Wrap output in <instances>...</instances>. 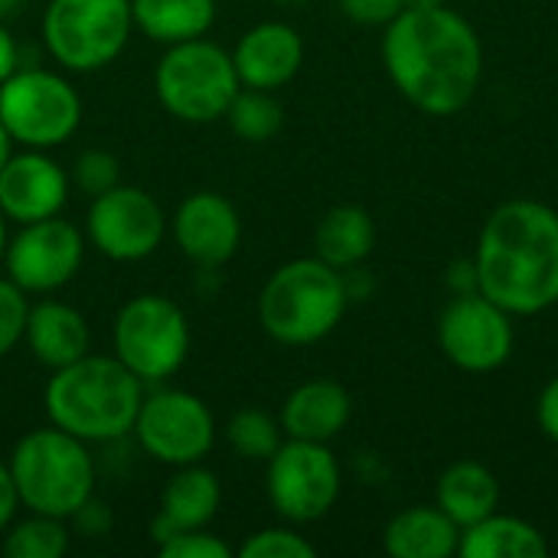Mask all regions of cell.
I'll return each mask as SVG.
<instances>
[{
	"label": "cell",
	"mask_w": 558,
	"mask_h": 558,
	"mask_svg": "<svg viewBox=\"0 0 558 558\" xmlns=\"http://www.w3.org/2000/svg\"><path fill=\"white\" fill-rule=\"evenodd\" d=\"M173 239L180 252L199 268L226 265L242 242V219L232 199L213 190H199L186 196L173 213Z\"/></svg>",
	"instance_id": "cell-15"
},
{
	"label": "cell",
	"mask_w": 558,
	"mask_h": 558,
	"mask_svg": "<svg viewBox=\"0 0 558 558\" xmlns=\"http://www.w3.org/2000/svg\"><path fill=\"white\" fill-rule=\"evenodd\" d=\"M513 314L481 291L454 294L438 317V347L451 366L471 376L497 373L517 347Z\"/></svg>",
	"instance_id": "cell-11"
},
{
	"label": "cell",
	"mask_w": 558,
	"mask_h": 558,
	"mask_svg": "<svg viewBox=\"0 0 558 558\" xmlns=\"http://www.w3.org/2000/svg\"><path fill=\"white\" fill-rule=\"evenodd\" d=\"M157 549H160V556L163 558H229L232 556V549H229L219 536L206 533V526H203V530L177 533V536L163 539Z\"/></svg>",
	"instance_id": "cell-32"
},
{
	"label": "cell",
	"mask_w": 558,
	"mask_h": 558,
	"mask_svg": "<svg viewBox=\"0 0 558 558\" xmlns=\"http://www.w3.org/2000/svg\"><path fill=\"white\" fill-rule=\"evenodd\" d=\"M383 65L396 92L422 114H461L484 82V43L468 16L441 7H405L383 26Z\"/></svg>",
	"instance_id": "cell-1"
},
{
	"label": "cell",
	"mask_w": 558,
	"mask_h": 558,
	"mask_svg": "<svg viewBox=\"0 0 558 558\" xmlns=\"http://www.w3.org/2000/svg\"><path fill=\"white\" fill-rule=\"evenodd\" d=\"M347 304L350 288L343 271L311 255L271 271L258 294V320L275 343L311 347L340 327Z\"/></svg>",
	"instance_id": "cell-4"
},
{
	"label": "cell",
	"mask_w": 558,
	"mask_h": 558,
	"mask_svg": "<svg viewBox=\"0 0 558 558\" xmlns=\"http://www.w3.org/2000/svg\"><path fill=\"white\" fill-rule=\"evenodd\" d=\"M20 3H23V0H0V20L13 16V13L20 10Z\"/></svg>",
	"instance_id": "cell-39"
},
{
	"label": "cell",
	"mask_w": 558,
	"mask_h": 558,
	"mask_svg": "<svg viewBox=\"0 0 558 558\" xmlns=\"http://www.w3.org/2000/svg\"><path fill=\"white\" fill-rule=\"evenodd\" d=\"M154 85L160 105L186 124H209L226 118L232 98L242 88L232 52L209 43L206 36L167 46L163 59L157 62Z\"/></svg>",
	"instance_id": "cell-6"
},
{
	"label": "cell",
	"mask_w": 558,
	"mask_h": 558,
	"mask_svg": "<svg viewBox=\"0 0 558 558\" xmlns=\"http://www.w3.org/2000/svg\"><path fill=\"white\" fill-rule=\"evenodd\" d=\"M16 62H20L16 39H13V33L3 26V20H0V82L10 78V75L16 72Z\"/></svg>",
	"instance_id": "cell-37"
},
{
	"label": "cell",
	"mask_w": 558,
	"mask_h": 558,
	"mask_svg": "<svg viewBox=\"0 0 558 558\" xmlns=\"http://www.w3.org/2000/svg\"><path fill=\"white\" fill-rule=\"evenodd\" d=\"M134 438L160 464H199L213 451L216 418L199 396L183 389H157L150 396L144 392Z\"/></svg>",
	"instance_id": "cell-12"
},
{
	"label": "cell",
	"mask_w": 558,
	"mask_h": 558,
	"mask_svg": "<svg viewBox=\"0 0 558 558\" xmlns=\"http://www.w3.org/2000/svg\"><path fill=\"white\" fill-rule=\"evenodd\" d=\"M536 425L553 445H558V373L543 386L536 399Z\"/></svg>",
	"instance_id": "cell-34"
},
{
	"label": "cell",
	"mask_w": 558,
	"mask_h": 558,
	"mask_svg": "<svg viewBox=\"0 0 558 558\" xmlns=\"http://www.w3.org/2000/svg\"><path fill=\"white\" fill-rule=\"evenodd\" d=\"M448 288H451L454 294H471V291H477L474 258H468V262H454V265L448 268Z\"/></svg>",
	"instance_id": "cell-36"
},
{
	"label": "cell",
	"mask_w": 558,
	"mask_h": 558,
	"mask_svg": "<svg viewBox=\"0 0 558 558\" xmlns=\"http://www.w3.org/2000/svg\"><path fill=\"white\" fill-rule=\"evenodd\" d=\"M340 464L324 441L284 438L268 458V500L294 526L324 520L340 500Z\"/></svg>",
	"instance_id": "cell-10"
},
{
	"label": "cell",
	"mask_w": 558,
	"mask_h": 558,
	"mask_svg": "<svg viewBox=\"0 0 558 558\" xmlns=\"http://www.w3.org/2000/svg\"><path fill=\"white\" fill-rule=\"evenodd\" d=\"M477 291L513 317L558 304V209L539 199H507L481 226L474 245Z\"/></svg>",
	"instance_id": "cell-2"
},
{
	"label": "cell",
	"mask_w": 558,
	"mask_h": 558,
	"mask_svg": "<svg viewBox=\"0 0 558 558\" xmlns=\"http://www.w3.org/2000/svg\"><path fill=\"white\" fill-rule=\"evenodd\" d=\"M461 546V526L435 504H418L386 523L383 549L392 558H451Z\"/></svg>",
	"instance_id": "cell-21"
},
{
	"label": "cell",
	"mask_w": 558,
	"mask_h": 558,
	"mask_svg": "<svg viewBox=\"0 0 558 558\" xmlns=\"http://www.w3.org/2000/svg\"><path fill=\"white\" fill-rule=\"evenodd\" d=\"M222 504V490L213 471L199 464H183L177 474L167 481L160 494V513L150 526L154 543L160 546L163 539L186 533V530H203L216 520Z\"/></svg>",
	"instance_id": "cell-19"
},
{
	"label": "cell",
	"mask_w": 558,
	"mask_h": 558,
	"mask_svg": "<svg viewBox=\"0 0 558 558\" xmlns=\"http://www.w3.org/2000/svg\"><path fill=\"white\" fill-rule=\"evenodd\" d=\"M131 26V0H49L43 43L62 69L98 72L121 56Z\"/></svg>",
	"instance_id": "cell-7"
},
{
	"label": "cell",
	"mask_w": 558,
	"mask_h": 558,
	"mask_svg": "<svg viewBox=\"0 0 558 558\" xmlns=\"http://www.w3.org/2000/svg\"><path fill=\"white\" fill-rule=\"evenodd\" d=\"M82 258H85V235L69 219L49 216L20 226V232L7 239L3 268L20 291L49 294L78 275Z\"/></svg>",
	"instance_id": "cell-14"
},
{
	"label": "cell",
	"mask_w": 558,
	"mask_h": 558,
	"mask_svg": "<svg viewBox=\"0 0 558 558\" xmlns=\"http://www.w3.org/2000/svg\"><path fill=\"white\" fill-rule=\"evenodd\" d=\"M69 173L46 154L26 147L0 167V213L10 222H36L59 216L69 199Z\"/></svg>",
	"instance_id": "cell-16"
},
{
	"label": "cell",
	"mask_w": 558,
	"mask_h": 558,
	"mask_svg": "<svg viewBox=\"0 0 558 558\" xmlns=\"http://www.w3.org/2000/svg\"><path fill=\"white\" fill-rule=\"evenodd\" d=\"M16 507H20V497H16V487H13L10 468L0 461V533L10 526V520H13Z\"/></svg>",
	"instance_id": "cell-35"
},
{
	"label": "cell",
	"mask_w": 558,
	"mask_h": 558,
	"mask_svg": "<svg viewBox=\"0 0 558 558\" xmlns=\"http://www.w3.org/2000/svg\"><path fill=\"white\" fill-rule=\"evenodd\" d=\"M167 216L160 203L141 186H111L95 196L85 216L88 242L111 262H141L163 242Z\"/></svg>",
	"instance_id": "cell-13"
},
{
	"label": "cell",
	"mask_w": 558,
	"mask_h": 558,
	"mask_svg": "<svg viewBox=\"0 0 558 558\" xmlns=\"http://www.w3.org/2000/svg\"><path fill=\"white\" fill-rule=\"evenodd\" d=\"M69 183H75L85 196H101L108 193L111 186L121 183V163L114 154L108 150H98V147H88L75 157L72 163V173H69Z\"/></svg>",
	"instance_id": "cell-29"
},
{
	"label": "cell",
	"mask_w": 558,
	"mask_h": 558,
	"mask_svg": "<svg viewBox=\"0 0 558 558\" xmlns=\"http://www.w3.org/2000/svg\"><path fill=\"white\" fill-rule=\"evenodd\" d=\"M23 340H26L29 353L46 369H62V366L82 360L92 347V333H88L85 317L62 301L33 304L26 314Z\"/></svg>",
	"instance_id": "cell-20"
},
{
	"label": "cell",
	"mask_w": 558,
	"mask_h": 558,
	"mask_svg": "<svg viewBox=\"0 0 558 558\" xmlns=\"http://www.w3.org/2000/svg\"><path fill=\"white\" fill-rule=\"evenodd\" d=\"M242 558H314L317 549L311 539H304L298 530H288V526H271V530H262V533H252L242 549Z\"/></svg>",
	"instance_id": "cell-30"
},
{
	"label": "cell",
	"mask_w": 558,
	"mask_h": 558,
	"mask_svg": "<svg viewBox=\"0 0 558 558\" xmlns=\"http://www.w3.org/2000/svg\"><path fill=\"white\" fill-rule=\"evenodd\" d=\"M46 415L56 428L88 441H118L134 432L144 383L118 360L85 353L52 369L46 383Z\"/></svg>",
	"instance_id": "cell-3"
},
{
	"label": "cell",
	"mask_w": 558,
	"mask_h": 558,
	"mask_svg": "<svg viewBox=\"0 0 558 558\" xmlns=\"http://www.w3.org/2000/svg\"><path fill=\"white\" fill-rule=\"evenodd\" d=\"M232 62L245 88L275 92L301 72L304 39L291 23L265 20L242 33V39L235 43Z\"/></svg>",
	"instance_id": "cell-17"
},
{
	"label": "cell",
	"mask_w": 558,
	"mask_h": 558,
	"mask_svg": "<svg viewBox=\"0 0 558 558\" xmlns=\"http://www.w3.org/2000/svg\"><path fill=\"white\" fill-rule=\"evenodd\" d=\"M20 504L29 513L72 520L95 490V461L82 438L49 425L23 435L7 461Z\"/></svg>",
	"instance_id": "cell-5"
},
{
	"label": "cell",
	"mask_w": 558,
	"mask_h": 558,
	"mask_svg": "<svg viewBox=\"0 0 558 558\" xmlns=\"http://www.w3.org/2000/svg\"><path fill=\"white\" fill-rule=\"evenodd\" d=\"M376 248V222L363 206L343 203L320 216L314 229V255L337 271L360 268Z\"/></svg>",
	"instance_id": "cell-24"
},
{
	"label": "cell",
	"mask_w": 558,
	"mask_h": 558,
	"mask_svg": "<svg viewBox=\"0 0 558 558\" xmlns=\"http://www.w3.org/2000/svg\"><path fill=\"white\" fill-rule=\"evenodd\" d=\"M26 291H20L10 278H0V356H7L26 330Z\"/></svg>",
	"instance_id": "cell-31"
},
{
	"label": "cell",
	"mask_w": 558,
	"mask_h": 558,
	"mask_svg": "<svg viewBox=\"0 0 558 558\" xmlns=\"http://www.w3.org/2000/svg\"><path fill=\"white\" fill-rule=\"evenodd\" d=\"M3 252H7V216L0 213V265H3Z\"/></svg>",
	"instance_id": "cell-40"
},
{
	"label": "cell",
	"mask_w": 558,
	"mask_h": 558,
	"mask_svg": "<svg viewBox=\"0 0 558 558\" xmlns=\"http://www.w3.org/2000/svg\"><path fill=\"white\" fill-rule=\"evenodd\" d=\"M405 7H441V3H448V0H402Z\"/></svg>",
	"instance_id": "cell-41"
},
{
	"label": "cell",
	"mask_w": 558,
	"mask_h": 558,
	"mask_svg": "<svg viewBox=\"0 0 558 558\" xmlns=\"http://www.w3.org/2000/svg\"><path fill=\"white\" fill-rule=\"evenodd\" d=\"M226 441L235 448L239 458L245 461H265L281 448L284 441V428L275 415L262 412V409H242L229 418L226 425Z\"/></svg>",
	"instance_id": "cell-28"
},
{
	"label": "cell",
	"mask_w": 558,
	"mask_h": 558,
	"mask_svg": "<svg viewBox=\"0 0 558 558\" xmlns=\"http://www.w3.org/2000/svg\"><path fill=\"white\" fill-rule=\"evenodd\" d=\"M134 26L163 46L199 39L216 23V0H131Z\"/></svg>",
	"instance_id": "cell-25"
},
{
	"label": "cell",
	"mask_w": 558,
	"mask_h": 558,
	"mask_svg": "<svg viewBox=\"0 0 558 558\" xmlns=\"http://www.w3.org/2000/svg\"><path fill=\"white\" fill-rule=\"evenodd\" d=\"M435 504L464 530L500 507V481L481 461H454L441 471L435 484Z\"/></svg>",
	"instance_id": "cell-22"
},
{
	"label": "cell",
	"mask_w": 558,
	"mask_h": 558,
	"mask_svg": "<svg viewBox=\"0 0 558 558\" xmlns=\"http://www.w3.org/2000/svg\"><path fill=\"white\" fill-rule=\"evenodd\" d=\"M65 553H69L65 520L46 513H29L3 539L7 558H62Z\"/></svg>",
	"instance_id": "cell-27"
},
{
	"label": "cell",
	"mask_w": 558,
	"mask_h": 558,
	"mask_svg": "<svg viewBox=\"0 0 558 558\" xmlns=\"http://www.w3.org/2000/svg\"><path fill=\"white\" fill-rule=\"evenodd\" d=\"M114 356L144 383L170 379L190 350V324L177 301L163 294L131 298L111 327Z\"/></svg>",
	"instance_id": "cell-9"
},
{
	"label": "cell",
	"mask_w": 558,
	"mask_h": 558,
	"mask_svg": "<svg viewBox=\"0 0 558 558\" xmlns=\"http://www.w3.org/2000/svg\"><path fill=\"white\" fill-rule=\"evenodd\" d=\"M10 147H13V141H10V134H7V128L0 124V167H3V163H7V157L13 154Z\"/></svg>",
	"instance_id": "cell-38"
},
{
	"label": "cell",
	"mask_w": 558,
	"mask_h": 558,
	"mask_svg": "<svg viewBox=\"0 0 558 558\" xmlns=\"http://www.w3.org/2000/svg\"><path fill=\"white\" fill-rule=\"evenodd\" d=\"M350 418H353V399L333 379H307V383H301L284 399L281 415H278V422L284 428V438L324 441V445H330L337 435H343Z\"/></svg>",
	"instance_id": "cell-18"
},
{
	"label": "cell",
	"mask_w": 558,
	"mask_h": 558,
	"mask_svg": "<svg viewBox=\"0 0 558 558\" xmlns=\"http://www.w3.org/2000/svg\"><path fill=\"white\" fill-rule=\"evenodd\" d=\"M461 558H546L549 556V539L546 533L523 520V517H507L494 510L490 517L471 523L461 530Z\"/></svg>",
	"instance_id": "cell-23"
},
{
	"label": "cell",
	"mask_w": 558,
	"mask_h": 558,
	"mask_svg": "<svg viewBox=\"0 0 558 558\" xmlns=\"http://www.w3.org/2000/svg\"><path fill=\"white\" fill-rule=\"evenodd\" d=\"M229 128L248 141V144H265L271 141L281 128H284V108L281 101L265 92V88H239V95L232 98L229 111H226Z\"/></svg>",
	"instance_id": "cell-26"
},
{
	"label": "cell",
	"mask_w": 558,
	"mask_h": 558,
	"mask_svg": "<svg viewBox=\"0 0 558 558\" xmlns=\"http://www.w3.org/2000/svg\"><path fill=\"white\" fill-rule=\"evenodd\" d=\"M337 3H340L343 16L360 26H386L405 10L402 0H337Z\"/></svg>",
	"instance_id": "cell-33"
},
{
	"label": "cell",
	"mask_w": 558,
	"mask_h": 558,
	"mask_svg": "<svg viewBox=\"0 0 558 558\" xmlns=\"http://www.w3.org/2000/svg\"><path fill=\"white\" fill-rule=\"evenodd\" d=\"M82 121V98L49 69H16L0 82V124L13 144L49 150L65 144Z\"/></svg>",
	"instance_id": "cell-8"
}]
</instances>
